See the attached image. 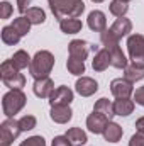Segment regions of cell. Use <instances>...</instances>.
I'll use <instances>...</instances> for the list:
<instances>
[{
	"instance_id": "d6986e66",
	"label": "cell",
	"mask_w": 144,
	"mask_h": 146,
	"mask_svg": "<svg viewBox=\"0 0 144 146\" xmlns=\"http://www.w3.org/2000/svg\"><path fill=\"white\" fill-rule=\"evenodd\" d=\"M134 107H136V104L131 99H117L114 102V112H115V115H120V117L131 115L134 112Z\"/></svg>"
},
{
	"instance_id": "ffe728a7",
	"label": "cell",
	"mask_w": 144,
	"mask_h": 146,
	"mask_svg": "<svg viewBox=\"0 0 144 146\" xmlns=\"http://www.w3.org/2000/svg\"><path fill=\"white\" fill-rule=\"evenodd\" d=\"M65 136L70 139V143H71L73 146H83V145H87V141H88L87 133H85L83 129H80V127H71V129H68Z\"/></svg>"
},
{
	"instance_id": "3957f363",
	"label": "cell",
	"mask_w": 144,
	"mask_h": 146,
	"mask_svg": "<svg viewBox=\"0 0 144 146\" xmlns=\"http://www.w3.org/2000/svg\"><path fill=\"white\" fill-rule=\"evenodd\" d=\"M54 66V56L53 53L46 51V49H41L37 51L31 61V66H29V73L34 80H41V78H46L49 76V73Z\"/></svg>"
},
{
	"instance_id": "484cf974",
	"label": "cell",
	"mask_w": 144,
	"mask_h": 146,
	"mask_svg": "<svg viewBox=\"0 0 144 146\" xmlns=\"http://www.w3.org/2000/svg\"><path fill=\"white\" fill-rule=\"evenodd\" d=\"M108 10L112 15H115L117 19L119 17H124L129 10V2L127 0H112L110 5H108Z\"/></svg>"
},
{
	"instance_id": "7c38bea8",
	"label": "cell",
	"mask_w": 144,
	"mask_h": 146,
	"mask_svg": "<svg viewBox=\"0 0 144 146\" xmlns=\"http://www.w3.org/2000/svg\"><path fill=\"white\" fill-rule=\"evenodd\" d=\"M32 90H34V95L39 99H49L51 94L54 92V82L49 76L41 78V80H34Z\"/></svg>"
},
{
	"instance_id": "30bf717a",
	"label": "cell",
	"mask_w": 144,
	"mask_h": 146,
	"mask_svg": "<svg viewBox=\"0 0 144 146\" xmlns=\"http://www.w3.org/2000/svg\"><path fill=\"white\" fill-rule=\"evenodd\" d=\"M108 121H110V119H107L104 114L93 110V112L87 117V127H88V131L93 133V134H102L104 129L107 127Z\"/></svg>"
},
{
	"instance_id": "4fadbf2b",
	"label": "cell",
	"mask_w": 144,
	"mask_h": 146,
	"mask_svg": "<svg viewBox=\"0 0 144 146\" xmlns=\"http://www.w3.org/2000/svg\"><path fill=\"white\" fill-rule=\"evenodd\" d=\"M87 24L92 31L95 33H104L107 29V19H105V14L102 10H92L88 14V19H87Z\"/></svg>"
},
{
	"instance_id": "f35d334b",
	"label": "cell",
	"mask_w": 144,
	"mask_h": 146,
	"mask_svg": "<svg viewBox=\"0 0 144 146\" xmlns=\"http://www.w3.org/2000/svg\"><path fill=\"white\" fill-rule=\"evenodd\" d=\"M127 2H129V0H127Z\"/></svg>"
},
{
	"instance_id": "f546056e",
	"label": "cell",
	"mask_w": 144,
	"mask_h": 146,
	"mask_svg": "<svg viewBox=\"0 0 144 146\" xmlns=\"http://www.w3.org/2000/svg\"><path fill=\"white\" fill-rule=\"evenodd\" d=\"M36 124H37V119L34 117V115H31V114L22 115V117L19 119V126H20L22 133H24V131H31V129H34Z\"/></svg>"
},
{
	"instance_id": "9a60e30c",
	"label": "cell",
	"mask_w": 144,
	"mask_h": 146,
	"mask_svg": "<svg viewBox=\"0 0 144 146\" xmlns=\"http://www.w3.org/2000/svg\"><path fill=\"white\" fill-rule=\"evenodd\" d=\"M131 31H132V22H131L129 19H126V17L115 19V22L110 26V33L114 34V37H117L119 41H120L122 37L129 36Z\"/></svg>"
},
{
	"instance_id": "9c48e42d",
	"label": "cell",
	"mask_w": 144,
	"mask_h": 146,
	"mask_svg": "<svg viewBox=\"0 0 144 146\" xmlns=\"http://www.w3.org/2000/svg\"><path fill=\"white\" fill-rule=\"evenodd\" d=\"M73 90L66 85H61V87H56L54 92L51 94L49 97V106L51 107H56V106H70L73 102Z\"/></svg>"
},
{
	"instance_id": "277c9868",
	"label": "cell",
	"mask_w": 144,
	"mask_h": 146,
	"mask_svg": "<svg viewBox=\"0 0 144 146\" xmlns=\"http://www.w3.org/2000/svg\"><path fill=\"white\" fill-rule=\"evenodd\" d=\"M0 78L3 82V85L9 87L10 90H14V88L22 90V87L26 85V76L12 63V60H5L0 65Z\"/></svg>"
},
{
	"instance_id": "4dcf8cb0",
	"label": "cell",
	"mask_w": 144,
	"mask_h": 146,
	"mask_svg": "<svg viewBox=\"0 0 144 146\" xmlns=\"http://www.w3.org/2000/svg\"><path fill=\"white\" fill-rule=\"evenodd\" d=\"M19 146H46V141L42 136H31L26 141H22Z\"/></svg>"
},
{
	"instance_id": "603a6c76",
	"label": "cell",
	"mask_w": 144,
	"mask_h": 146,
	"mask_svg": "<svg viewBox=\"0 0 144 146\" xmlns=\"http://www.w3.org/2000/svg\"><path fill=\"white\" fill-rule=\"evenodd\" d=\"M93 110H95V112L104 114L107 119H112V117L115 115V112H114V102H110V100L105 99V97H102V99H98V100L95 102Z\"/></svg>"
},
{
	"instance_id": "2e32d148",
	"label": "cell",
	"mask_w": 144,
	"mask_h": 146,
	"mask_svg": "<svg viewBox=\"0 0 144 146\" xmlns=\"http://www.w3.org/2000/svg\"><path fill=\"white\" fill-rule=\"evenodd\" d=\"M51 119L56 122V124H66L70 122L73 117V110L70 106H56V107H51Z\"/></svg>"
},
{
	"instance_id": "74e56055",
	"label": "cell",
	"mask_w": 144,
	"mask_h": 146,
	"mask_svg": "<svg viewBox=\"0 0 144 146\" xmlns=\"http://www.w3.org/2000/svg\"><path fill=\"white\" fill-rule=\"evenodd\" d=\"M92 2H93V3H102L104 0H92Z\"/></svg>"
},
{
	"instance_id": "4316f807",
	"label": "cell",
	"mask_w": 144,
	"mask_h": 146,
	"mask_svg": "<svg viewBox=\"0 0 144 146\" xmlns=\"http://www.w3.org/2000/svg\"><path fill=\"white\" fill-rule=\"evenodd\" d=\"M24 15H26V17L29 19V22L34 24V26L44 24V21H46V12H44L41 7H31Z\"/></svg>"
},
{
	"instance_id": "d4e9b609",
	"label": "cell",
	"mask_w": 144,
	"mask_h": 146,
	"mask_svg": "<svg viewBox=\"0 0 144 146\" xmlns=\"http://www.w3.org/2000/svg\"><path fill=\"white\" fill-rule=\"evenodd\" d=\"M20 34L12 27V26H5L2 29V42L7 44V46H15L19 41H20Z\"/></svg>"
},
{
	"instance_id": "cb8c5ba5",
	"label": "cell",
	"mask_w": 144,
	"mask_h": 146,
	"mask_svg": "<svg viewBox=\"0 0 144 146\" xmlns=\"http://www.w3.org/2000/svg\"><path fill=\"white\" fill-rule=\"evenodd\" d=\"M10 60H12V63H14L19 70H26V68H29V66H31V61H32V58H31V56L27 54V51H24V49L15 51L14 56H12Z\"/></svg>"
},
{
	"instance_id": "7a4b0ae2",
	"label": "cell",
	"mask_w": 144,
	"mask_h": 146,
	"mask_svg": "<svg viewBox=\"0 0 144 146\" xmlns=\"http://www.w3.org/2000/svg\"><path fill=\"white\" fill-rule=\"evenodd\" d=\"M100 41H102L104 48L110 53L112 66L114 68H119V70H124L127 66V58H126L122 48L119 46V39L114 37V34L110 33V29H105L104 33H100Z\"/></svg>"
},
{
	"instance_id": "5b68a950",
	"label": "cell",
	"mask_w": 144,
	"mask_h": 146,
	"mask_svg": "<svg viewBox=\"0 0 144 146\" xmlns=\"http://www.w3.org/2000/svg\"><path fill=\"white\" fill-rule=\"evenodd\" d=\"M27 102V97L22 90L19 88H14V90H9L3 97H2V110H3V115L5 117H14L15 114H19L20 110L24 109Z\"/></svg>"
},
{
	"instance_id": "1f68e13d",
	"label": "cell",
	"mask_w": 144,
	"mask_h": 146,
	"mask_svg": "<svg viewBox=\"0 0 144 146\" xmlns=\"http://www.w3.org/2000/svg\"><path fill=\"white\" fill-rule=\"evenodd\" d=\"M2 14H0V17L2 19H9L10 17V14H12V5H10V2H2Z\"/></svg>"
},
{
	"instance_id": "ac0fdd59",
	"label": "cell",
	"mask_w": 144,
	"mask_h": 146,
	"mask_svg": "<svg viewBox=\"0 0 144 146\" xmlns=\"http://www.w3.org/2000/svg\"><path fill=\"white\" fill-rule=\"evenodd\" d=\"M104 138H105V141L108 143H119L120 141V138H122V134H124V129L117 124V122H114V121H108L107 127L104 129Z\"/></svg>"
},
{
	"instance_id": "6da1fadb",
	"label": "cell",
	"mask_w": 144,
	"mask_h": 146,
	"mask_svg": "<svg viewBox=\"0 0 144 146\" xmlns=\"http://www.w3.org/2000/svg\"><path fill=\"white\" fill-rule=\"evenodd\" d=\"M51 12L56 19H78L85 12L83 0H48Z\"/></svg>"
},
{
	"instance_id": "d6a6232c",
	"label": "cell",
	"mask_w": 144,
	"mask_h": 146,
	"mask_svg": "<svg viewBox=\"0 0 144 146\" xmlns=\"http://www.w3.org/2000/svg\"><path fill=\"white\" fill-rule=\"evenodd\" d=\"M132 100H136V104H139V106H143L144 107V85L143 87H139V88H136V92H134V99Z\"/></svg>"
},
{
	"instance_id": "e575fe53",
	"label": "cell",
	"mask_w": 144,
	"mask_h": 146,
	"mask_svg": "<svg viewBox=\"0 0 144 146\" xmlns=\"http://www.w3.org/2000/svg\"><path fill=\"white\" fill-rule=\"evenodd\" d=\"M129 146H144V134H141V133H136V134L131 138Z\"/></svg>"
},
{
	"instance_id": "5bb4252c",
	"label": "cell",
	"mask_w": 144,
	"mask_h": 146,
	"mask_svg": "<svg viewBox=\"0 0 144 146\" xmlns=\"http://www.w3.org/2000/svg\"><path fill=\"white\" fill-rule=\"evenodd\" d=\"M88 51H90V46L88 42L81 41V39H73L71 42L68 44V53L71 58H76V60H81L85 61L87 56H88Z\"/></svg>"
},
{
	"instance_id": "7402d4cb",
	"label": "cell",
	"mask_w": 144,
	"mask_h": 146,
	"mask_svg": "<svg viewBox=\"0 0 144 146\" xmlns=\"http://www.w3.org/2000/svg\"><path fill=\"white\" fill-rule=\"evenodd\" d=\"M124 78L126 80H129V82H139V80H143L144 78V66H139V65H134V63H131V65H127L126 68H124Z\"/></svg>"
},
{
	"instance_id": "44dd1931",
	"label": "cell",
	"mask_w": 144,
	"mask_h": 146,
	"mask_svg": "<svg viewBox=\"0 0 144 146\" xmlns=\"http://www.w3.org/2000/svg\"><path fill=\"white\" fill-rule=\"evenodd\" d=\"M83 27V22L80 19H63L59 21V29L65 34H76Z\"/></svg>"
},
{
	"instance_id": "8d00e7d4",
	"label": "cell",
	"mask_w": 144,
	"mask_h": 146,
	"mask_svg": "<svg viewBox=\"0 0 144 146\" xmlns=\"http://www.w3.org/2000/svg\"><path fill=\"white\" fill-rule=\"evenodd\" d=\"M136 129H137V133L144 134V117H139L136 121Z\"/></svg>"
},
{
	"instance_id": "8992f818",
	"label": "cell",
	"mask_w": 144,
	"mask_h": 146,
	"mask_svg": "<svg viewBox=\"0 0 144 146\" xmlns=\"http://www.w3.org/2000/svg\"><path fill=\"white\" fill-rule=\"evenodd\" d=\"M20 133L22 129L19 126V121H15L14 117H7L0 124V146H10Z\"/></svg>"
},
{
	"instance_id": "d590c367",
	"label": "cell",
	"mask_w": 144,
	"mask_h": 146,
	"mask_svg": "<svg viewBox=\"0 0 144 146\" xmlns=\"http://www.w3.org/2000/svg\"><path fill=\"white\" fill-rule=\"evenodd\" d=\"M31 0H17V10L20 12V14H26L31 7Z\"/></svg>"
},
{
	"instance_id": "8fae6325",
	"label": "cell",
	"mask_w": 144,
	"mask_h": 146,
	"mask_svg": "<svg viewBox=\"0 0 144 146\" xmlns=\"http://www.w3.org/2000/svg\"><path fill=\"white\" fill-rule=\"evenodd\" d=\"M75 90H76V94H80L81 97H92V95L98 90V83H97L93 78H90V76H81V78L76 80Z\"/></svg>"
},
{
	"instance_id": "ba28073f",
	"label": "cell",
	"mask_w": 144,
	"mask_h": 146,
	"mask_svg": "<svg viewBox=\"0 0 144 146\" xmlns=\"http://www.w3.org/2000/svg\"><path fill=\"white\" fill-rule=\"evenodd\" d=\"M110 92L115 99H131L134 94V83L126 78H114L110 83Z\"/></svg>"
},
{
	"instance_id": "83f0119b",
	"label": "cell",
	"mask_w": 144,
	"mask_h": 146,
	"mask_svg": "<svg viewBox=\"0 0 144 146\" xmlns=\"http://www.w3.org/2000/svg\"><path fill=\"white\" fill-rule=\"evenodd\" d=\"M31 22H29V19L26 17V15H20V17H17V19H14V22H12V27L20 34V36H26L29 31H31Z\"/></svg>"
},
{
	"instance_id": "836d02e7",
	"label": "cell",
	"mask_w": 144,
	"mask_h": 146,
	"mask_svg": "<svg viewBox=\"0 0 144 146\" xmlns=\"http://www.w3.org/2000/svg\"><path fill=\"white\" fill-rule=\"evenodd\" d=\"M51 146H73V145L70 143V139H68L66 136H56V138L53 139Z\"/></svg>"
},
{
	"instance_id": "52a82bcc",
	"label": "cell",
	"mask_w": 144,
	"mask_h": 146,
	"mask_svg": "<svg viewBox=\"0 0 144 146\" xmlns=\"http://www.w3.org/2000/svg\"><path fill=\"white\" fill-rule=\"evenodd\" d=\"M127 51H129V60L134 65L144 66V36L143 34H131L127 37Z\"/></svg>"
},
{
	"instance_id": "e0dca14e",
	"label": "cell",
	"mask_w": 144,
	"mask_h": 146,
	"mask_svg": "<svg viewBox=\"0 0 144 146\" xmlns=\"http://www.w3.org/2000/svg\"><path fill=\"white\" fill-rule=\"evenodd\" d=\"M110 65H112V58H110V53H108L107 49L104 48V49L97 51V54H95V58L92 61L93 70L95 72H105Z\"/></svg>"
},
{
	"instance_id": "f1b7e54d",
	"label": "cell",
	"mask_w": 144,
	"mask_h": 146,
	"mask_svg": "<svg viewBox=\"0 0 144 146\" xmlns=\"http://www.w3.org/2000/svg\"><path fill=\"white\" fill-rule=\"evenodd\" d=\"M66 68H68V72L71 73V75H76V76H83V73H85V61H81V60H76V58H68V61H66Z\"/></svg>"
}]
</instances>
